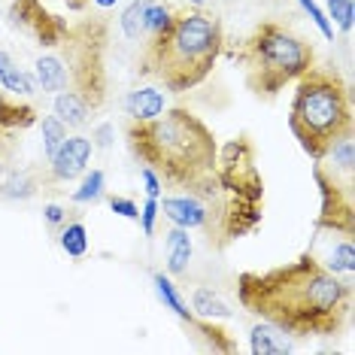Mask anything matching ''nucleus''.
I'll list each match as a JSON object with an SVG mask.
<instances>
[{"label":"nucleus","mask_w":355,"mask_h":355,"mask_svg":"<svg viewBox=\"0 0 355 355\" xmlns=\"http://www.w3.org/2000/svg\"><path fill=\"white\" fill-rule=\"evenodd\" d=\"M158 209L185 231H200L209 249L222 252L264 222V180L255 146L246 134L219 149L216 171L185 189V195L158 200Z\"/></svg>","instance_id":"f257e3e1"},{"label":"nucleus","mask_w":355,"mask_h":355,"mask_svg":"<svg viewBox=\"0 0 355 355\" xmlns=\"http://www.w3.org/2000/svg\"><path fill=\"white\" fill-rule=\"evenodd\" d=\"M237 297L243 310L292 337H331L352 313V282L337 279L313 252L264 273H240Z\"/></svg>","instance_id":"f03ea898"},{"label":"nucleus","mask_w":355,"mask_h":355,"mask_svg":"<svg viewBox=\"0 0 355 355\" xmlns=\"http://www.w3.org/2000/svg\"><path fill=\"white\" fill-rule=\"evenodd\" d=\"M125 137L140 164L152 167L158 180L171 189H189L209 171H216L219 143L213 128L182 107L164 110L149 122L131 119L125 125Z\"/></svg>","instance_id":"7ed1b4c3"},{"label":"nucleus","mask_w":355,"mask_h":355,"mask_svg":"<svg viewBox=\"0 0 355 355\" xmlns=\"http://www.w3.org/2000/svg\"><path fill=\"white\" fill-rule=\"evenodd\" d=\"M222 49L225 31L216 12H207L204 6L173 12L171 25L146 40L140 76L158 79L173 94L191 92L213 73Z\"/></svg>","instance_id":"20e7f679"},{"label":"nucleus","mask_w":355,"mask_h":355,"mask_svg":"<svg viewBox=\"0 0 355 355\" xmlns=\"http://www.w3.org/2000/svg\"><path fill=\"white\" fill-rule=\"evenodd\" d=\"M107 43L110 28L103 19H85L67 34L49 55L37 58V83L43 92H76L98 112L107 103Z\"/></svg>","instance_id":"39448f33"},{"label":"nucleus","mask_w":355,"mask_h":355,"mask_svg":"<svg viewBox=\"0 0 355 355\" xmlns=\"http://www.w3.org/2000/svg\"><path fill=\"white\" fill-rule=\"evenodd\" d=\"M352 92L337 70L313 64L297 79V92L288 110V128L313 161L352 137Z\"/></svg>","instance_id":"423d86ee"},{"label":"nucleus","mask_w":355,"mask_h":355,"mask_svg":"<svg viewBox=\"0 0 355 355\" xmlns=\"http://www.w3.org/2000/svg\"><path fill=\"white\" fill-rule=\"evenodd\" d=\"M231 58L243 67L249 92L258 98H277L316 64V49L279 21H261Z\"/></svg>","instance_id":"0eeeda50"},{"label":"nucleus","mask_w":355,"mask_h":355,"mask_svg":"<svg viewBox=\"0 0 355 355\" xmlns=\"http://www.w3.org/2000/svg\"><path fill=\"white\" fill-rule=\"evenodd\" d=\"M313 173H316V182L322 189V213L316 219L319 231H331V234H343V237H352L355 234V207H352V180H337L334 167L316 161L313 164Z\"/></svg>","instance_id":"6e6552de"},{"label":"nucleus","mask_w":355,"mask_h":355,"mask_svg":"<svg viewBox=\"0 0 355 355\" xmlns=\"http://www.w3.org/2000/svg\"><path fill=\"white\" fill-rule=\"evenodd\" d=\"M6 19H10L12 28H19L25 37H31L40 46H46V49H55L70 28L64 19H58L55 12L46 10L40 0H12Z\"/></svg>","instance_id":"1a4fd4ad"},{"label":"nucleus","mask_w":355,"mask_h":355,"mask_svg":"<svg viewBox=\"0 0 355 355\" xmlns=\"http://www.w3.org/2000/svg\"><path fill=\"white\" fill-rule=\"evenodd\" d=\"M88 161H92V140L83 134L67 137L61 143V149L49 158V180L52 182L76 180V176H83L88 171Z\"/></svg>","instance_id":"9d476101"},{"label":"nucleus","mask_w":355,"mask_h":355,"mask_svg":"<svg viewBox=\"0 0 355 355\" xmlns=\"http://www.w3.org/2000/svg\"><path fill=\"white\" fill-rule=\"evenodd\" d=\"M125 112L134 122H149L164 112V94L158 88H137L125 98Z\"/></svg>","instance_id":"9b49d317"},{"label":"nucleus","mask_w":355,"mask_h":355,"mask_svg":"<svg viewBox=\"0 0 355 355\" xmlns=\"http://www.w3.org/2000/svg\"><path fill=\"white\" fill-rule=\"evenodd\" d=\"M37 122V110L31 103H19V94H0V128L3 131H25Z\"/></svg>","instance_id":"f8f14e48"},{"label":"nucleus","mask_w":355,"mask_h":355,"mask_svg":"<svg viewBox=\"0 0 355 355\" xmlns=\"http://www.w3.org/2000/svg\"><path fill=\"white\" fill-rule=\"evenodd\" d=\"M249 349L252 355H286L292 352V343L286 340V331H279L277 325H255L249 334Z\"/></svg>","instance_id":"ddd939ff"},{"label":"nucleus","mask_w":355,"mask_h":355,"mask_svg":"<svg viewBox=\"0 0 355 355\" xmlns=\"http://www.w3.org/2000/svg\"><path fill=\"white\" fill-rule=\"evenodd\" d=\"M52 110H55V116H58L67 128H83L88 122V116H92L88 103L79 98L76 92H58V94H55Z\"/></svg>","instance_id":"4468645a"},{"label":"nucleus","mask_w":355,"mask_h":355,"mask_svg":"<svg viewBox=\"0 0 355 355\" xmlns=\"http://www.w3.org/2000/svg\"><path fill=\"white\" fill-rule=\"evenodd\" d=\"M0 85H3V92L10 94H19V98H28V94L37 92L34 79H31L25 70H19L12 64V55L0 49Z\"/></svg>","instance_id":"2eb2a0df"},{"label":"nucleus","mask_w":355,"mask_h":355,"mask_svg":"<svg viewBox=\"0 0 355 355\" xmlns=\"http://www.w3.org/2000/svg\"><path fill=\"white\" fill-rule=\"evenodd\" d=\"M191 231L173 225V231L167 234V270L171 273H185L189 270V258H191Z\"/></svg>","instance_id":"dca6fc26"},{"label":"nucleus","mask_w":355,"mask_h":355,"mask_svg":"<svg viewBox=\"0 0 355 355\" xmlns=\"http://www.w3.org/2000/svg\"><path fill=\"white\" fill-rule=\"evenodd\" d=\"M152 282H155V292H158L161 301L171 306V310H173L182 322L195 325V322H198V319H195V313H191L189 306H185V301L180 297V292H176V286H173V279H171V277H164V273H155V277H152Z\"/></svg>","instance_id":"f3484780"},{"label":"nucleus","mask_w":355,"mask_h":355,"mask_svg":"<svg viewBox=\"0 0 355 355\" xmlns=\"http://www.w3.org/2000/svg\"><path fill=\"white\" fill-rule=\"evenodd\" d=\"M191 306L200 319H228L231 316V306L222 301L213 288H195L191 295Z\"/></svg>","instance_id":"a211bd4d"},{"label":"nucleus","mask_w":355,"mask_h":355,"mask_svg":"<svg viewBox=\"0 0 355 355\" xmlns=\"http://www.w3.org/2000/svg\"><path fill=\"white\" fill-rule=\"evenodd\" d=\"M58 243L70 258H83L88 252V228L83 222H70L64 225L58 234Z\"/></svg>","instance_id":"6ab92c4d"},{"label":"nucleus","mask_w":355,"mask_h":355,"mask_svg":"<svg viewBox=\"0 0 355 355\" xmlns=\"http://www.w3.org/2000/svg\"><path fill=\"white\" fill-rule=\"evenodd\" d=\"M152 0H131V6L122 12L119 25H122V34L128 40H143V15H146V6Z\"/></svg>","instance_id":"aec40b11"},{"label":"nucleus","mask_w":355,"mask_h":355,"mask_svg":"<svg viewBox=\"0 0 355 355\" xmlns=\"http://www.w3.org/2000/svg\"><path fill=\"white\" fill-rule=\"evenodd\" d=\"M328 270L331 273H343V277H352L355 273V249H352V237H346L343 243H337L328 255Z\"/></svg>","instance_id":"412c9836"},{"label":"nucleus","mask_w":355,"mask_h":355,"mask_svg":"<svg viewBox=\"0 0 355 355\" xmlns=\"http://www.w3.org/2000/svg\"><path fill=\"white\" fill-rule=\"evenodd\" d=\"M171 19H173V10L167 3H152L146 6V15H143V37H155L161 34L167 25H171Z\"/></svg>","instance_id":"4be33fe9"},{"label":"nucleus","mask_w":355,"mask_h":355,"mask_svg":"<svg viewBox=\"0 0 355 355\" xmlns=\"http://www.w3.org/2000/svg\"><path fill=\"white\" fill-rule=\"evenodd\" d=\"M103 189H107V176H103V171L85 173L83 185L73 191V204H94V200L103 198Z\"/></svg>","instance_id":"5701e85b"},{"label":"nucleus","mask_w":355,"mask_h":355,"mask_svg":"<svg viewBox=\"0 0 355 355\" xmlns=\"http://www.w3.org/2000/svg\"><path fill=\"white\" fill-rule=\"evenodd\" d=\"M67 140V125L58 116H43V152L46 158H52L61 149V143Z\"/></svg>","instance_id":"b1692460"},{"label":"nucleus","mask_w":355,"mask_h":355,"mask_svg":"<svg viewBox=\"0 0 355 355\" xmlns=\"http://www.w3.org/2000/svg\"><path fill=\"white\" fill-rule=\"evenodd\" d=\"M328 15L337 21V28L343 34L352 31V19H355V3L352 0H328Z\"/></svg>","instance_id":"393cba45"},{"label":"nucleus","mask_w":355,"mask_h":355,"mask_svg":"<svg viewBox=\"0 0 355 355\" xmlns=\"http://www.w3.org/2000/svg\"><path fill=\"white\" fill-rule=\"evenodd\" d=\"M297 3H301V10H304L306 15H310V19H313V25L319 28V34H322V37H325V40H334V25H331V21H328V15L319 10V3H316V0H297Z\"/></svg>","instance_id":"a878e982"},{"label":"nucleus","mask_w":355,"mask_h":355,"mask_svg":"<svg viewBox=\"0 0 355 355\" xmlns=\"http://www.w3.org/2000/svg\"><path fill=\"white\" fill-rule=\"evenodd\" d=\"M158 198H149L146 204H143V209H140V222L143 225V234H146V237H152V234H155V219H158Z\"/></svg>","instance_id":"bb28decb"},{"label":"nucleus","mask_w":355,"mask_h":355,"mask_svg":"<svg viewBox=\"0 0 355 355\" xmlns=\"http://www.w3.org/2000/svg\"><path fill=\"white\" fill-rule=\"evenodd\" d=\"M110 209L112 213H119V216H125V219H140V207L134 204L131 198H119V195H112L110 198Z\"/></svg>","instance_id":"cd10ccee"},{"label":"nucleus","mask_w":355,"mask_h":355,"mask_svg":"<svg viewBox=\"0 0 355 355\" xmlns=\"http://www.w3.org/2000/svg\"><path fill=\"white\" fill-rule=\"evenodd\" d=\"M140 176H143V185H146V195L149 198H161V180H158V173L152 171V167H143Z\"/></svg>","instance_id":"c85d7f7f"},{"label":"nucleus","mask_w":355,"mask_h":355,"mask_svg":"<svg viewBox=\"0 0 355 355\" xmlns=\"http://www.w3.org/2000/svg\"><path fill=\"white\" fill-rule=\"evenodd\" d=\"M43 216H46V222L49 225H61L64 219H67V216H64V207H58V204H49L43 209Z\"/></svg>","instance_id":"c756f323"},{"label":"nucleus","mask_w":355,"mask_h":355,"mask_svg":"<svg viewBox=\"0 0 355 355\" xmlns=\"http://www.w3.org/2000/svg\"><path fill=\"white\" fill-rule=\"evenodd\" d=\"M64 3H67L70 12H85L88 6H92V0H64Z\"/></svg>","instance_id":"7c9ffc66"},{"label":"nucleus","mask_w":355,"mask_h":355,"mask_svg":"<svg viewBox=\"0 0 355 355\" xmlns=\"http://www.w3.org/2000/svg\"><path fill=\"white\" fill-rule=\"evenodd\" d=\"M110 134H112L110 125H101L98 128V146H110Z\"/></svg>","instance_id":"2f4dec72"},{"label":"nucleus","mask_w":355,"mask_h":355,"mask_svg":"<svg viewBox=\"0 0 355 355\" xmlns=\"http://www.w3.org/2000/svg\"><path fill=\"white\" fill-rule=\"evenodd\" d=\"M94 6H98V10H112V6L119 3V0H92Z\"/></svg>","instance_id":"473e14b6"},{"label":"nucleus","mask_w":355,"mask_h":355,"mask_svg":"<svg viewBox=\"0 0 355 355\" xmlns=\"http://www.w3.org/2000/svg\"><path fill=\"white\" fill-rule=\"evenodd\" d=\"M189 3H191V6H204L207 0H189Z\"/></svg>","instance_id":"72a5a7b5"},{"label":"nucleus","mask_w":355,"mask_h":355,"mask_svg":"<svg viewBox=\"0 0 355 355\" xmlns=\"http://www.w3.org/2000/svg\"><path fill=\"white\" fill-rule=\"evenodd\" d=\"M0 131H3V128H0Z\"/></svg>","instance_id":"f704fd0d"}]
</instances>
